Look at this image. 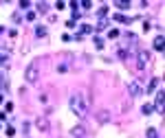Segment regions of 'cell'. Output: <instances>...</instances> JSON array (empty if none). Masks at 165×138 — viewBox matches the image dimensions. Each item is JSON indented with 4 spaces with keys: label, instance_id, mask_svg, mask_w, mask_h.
Returning <instances> with one entry per match:
<instances>
[{
    "label": "cell",
    "instance_id": "52a82bcc",
    "mask_svg": "<svg viewBox=\"0 0 165 138\" xmlns=\"http://www.w3.org/2000/svg\"><path fill=\"white\" fill-rule=\"evenodd\" d=\"M97 118L101 121V123H106V121H108V118H110V114H108V112H106V110H101V112H97Z\"/></svg>",
    "mask_w": 165,
    "mask_h": 138
},
{
    "label": "cell",
    "instance_id": "277c9868",
    "mask_svg": "<svg viewBox=\"0 0 165 138\" xmlns=\"http://www.w3.org/2000/svg\"><path fill=\"white\" fill-rule=\"evenodd\" d=\"M71 134H73V136H75V138H84V136H86V129H84V127H82V125H77V127H75V129H73V131H71Z\"/></svg>",
    "mask_w": 165,
    "mask_h": 138
},
{
    "label": "cell",
    "instance_id": "ac0fdd59",
    "mask_svg": "<svg viewBox=\"0 0 165 138\" xmlns=\"http://www.w3.org/2000/svg\"><path fill=\"white\" fill-rule=\"evenodd\" d=\"M147 138H156V129H147Z\"/></svg>",
    "mask_w": 165,
    "mask_h": 138
},
{
    "label": "cell",
    "instance_id": "9c48e42d",
    "mask_svg": "<svg viewBox=\"0 0 165 138\" xmlns=\"http://www.w3.org/2000/svg\"><path fill=\"white\" fill-rule=\"evenodd\" d=\"M158 86H161V79H158V77H156V79H152V81H150V88H147V90L152 92V90H156Z\"/></svg>",
    "mask_w": 165,
    "mask_h": 138
},
{
    "label": "cell",
    "instance_id": "7c38bea8",
    "mask_svg": "<svg viewBox=\"0 0 165 138\" xmlns=\"http://www.w3.org/2000/svg\"><path fill=\"white\" fill-rule=\"evenodd\" d=\"M119 35H121L119 29H110V31H108V37H110V40H115V37H119Z\"/></svg>",
    "mask_w": 165,
    "mask_h": 138
},
{
    "label": "cell",
    "instance_id": "2e32d148",
    "mask_svg": "<svg viewBox=\"0 0 165 138\" xmlns=\"http://www.w3.org/2000/svg\"><path fill=\"white\" fill-rule=\"evenodd\" d=\"M95 46H97V48H104V40H99V37H95Z\"/></svg>",
    "mask_w": 165,
    "mask_h": 138
},
{
    "label": "cell",
    "instance_id": "d6986e66",
    "mask_svg": "<svg viewBox=\"0 0 165 138\" xmlns=\"http://www.w3.org/2000/svg\"><path fill=\"white\" fill-rule=\"evenodd\" d=\"M4 131H7V136H13V134H15V129H13V127H11V125H9V127H7V129H4Z\"/></svg>",
    "mask_w": 165,
    "mask_h": 138
},
{
    "label": "cell",
    "instance_id": "8992f818",
    "mask_svg": "<svg viewBox=\"0 0 165 138\" xmlns=\"http://www.w3.org/2000/svg\"><path fill=\"white\" fill-rule=\"evenodd\" d=\"M128 90H130V94H132V97L141 94V88H139V84H136V81H134V84H130V88H128Z\"/></svg>",
    "mask_w": 165,
    "mask_h": 138
},
{
    "label": "cell",
    "instance_id": "30bf717a",
    "mask_svg": "<svg viewBox=\"0 0 165 138\" xmlns=\"http://www.w3.org/2000/svg\"><path fill=\"white\" fill-rule=\"evenodd\" d=\"M154 107L158 110V112H163V94H158V97H156V103H154Z\"/></svg>",
    "mask_w": 165,
    "mask_h": 138
},
{
    "label": "cell",
    "instance_id": "e0dca14e",
    "mask_svg": "<svg viewBox=\"0 0 165 138\" xmlns=\"http://www.w3.org/2000/svg\"><path fill=\"white\" fill-rule=\"evenodd\" d=\"M106 24H108L106 18H101V20H99V24H97V29H106Z\"/></svg>",
    "mask_w": 165,
    "mask_h": 138
},
{
    "label": "cell",
    "instance_id": "ba28073f",
    "mask_svg": "<svg viewBox=\"0 0 165 138\" xmlns=\"http://www.w3.org/2000/svg\"><path fill=\"white\" fill-rule=\"evenodd\" d=\"M38 127L42 129V131H46V129H49V121H46V118H40V121H38Z\"/></svg>",
    "mask_w": 165,
    "mask_h": 138
},
{
    "label": "cell",
    "instance_id": "4fadbf2b",
    "mask_svg": "<svg viewBox=\"0 0 165 138\" xmlns=\"http://www.w3.org/2000/svg\"><path fill=\"white\" fill-rule=\"evenodd\" d=\"M84 33H90V26H88V24H82V26H79V35H84Z\"/></svg>",
    "mask_w": 165,
    "mask_h": 138
},
{
    "label": "cell",
    "instance_id": "9a60e30c",
    "mask_svg": "<svg viewBox=\"0 0 165 138\" xmlns=\"http://www.w3.org/2000/svg\"><path fill=\"white\" fill-rule=\"evenodd\" d=\"M35 18H38V13H33V11H29V13H27V20H29V22H33Z\"/></svg>",
    "mask_w": 165,
    "mask_h": 138
},
{
    "label": "cell",
    "instance_id": "5bb4252c",
    "mask_svg": "<svg viewBox=\"0 0 165 138\" xmlns=\"http://www.w3.org/2000/svg\"><path fill=\"white\" fill-rule=\"evenodd\" d=\"M152 110H154V107H152V105H150V103H145V105H143V107H141V112H143V114H150V112H152Z\"/></svg>",
    "mask_w": 165,
    "mask_h": 138
},
{
    "label": "cell",
    "instance_id": "5b68a950",
    "mask_svg": "<svg viewBox=\"0 0 165 138\" xmlns=\"http://www.w3.org/2000/svg\"><path fill=\"white\" fill-rule=\"evenodd\" d=\"M154 51H158V53L163 51V35H156L154 37Z\"/></svg>",
    "mask_w": 165,
    "mask_h": 138
},
{
    "label": "cell",
    "instance_id": "7a4b0ae2",
    "mask_svg": "<svg viewBox=\"0 0 165 138\" xmlns=\"http://www.w3.org/2000/svg\"><path fill=\"white\" fill-rule=\"evenodd\" d=\"M136 68L139 70H143V68H147L150 66V62H152V55H150V51H145V48H141V51H136Z\"/></svg>",
    "mask_w": 165,
    "mask_h": 138
},
{
    "label": "cell",
    "instance_id": "3957f363",
    "mask_svg": "<svg viewBox=\"0 0 165 138\" xmlns=\"http://www.w3.org/2000/svg\"><path fill=\"white\" fill-rule=\"evenodd\" d=\"M40 62H31L29 64V68H27V73H24V79L29 81V84H35L38 81V77H40Z\"/></svg>",
    "mask_w": 165,
    "mask_h": 138
},
{
    "label": "cell",
    "instance_id": "8fae6325",
    "mask_svg": "<svg viewBox=\"0 0 165 138\" xmlns=\"http://www.w3.org/2000/svg\"><path fill=\"white\" fill-rule=\"evenodd\" d=\"M35 35H38V37H44V35H46V26H42V24H40L38 29H35Z\"/></svg>",
    "mask_w": 165,
    "mask_h": 138
},
{
    "label": "cell",
    "instance_id": "6da1fadb",
    "mask_svg": "<svg viewBox=\"0 0 165 138\" xmlns=\"http://www.w3.org/2000/svg\"><path fill=\"white\" fill-rule=\"evenodd\" d=\"M71 110H73V114H75V116L82 118L84 114L88 112V103H86V99H84L82 94H73V97H71Z\"/></svg>",
    "mask_w": 165,
    "mask_h": 138
}]
</instances>
